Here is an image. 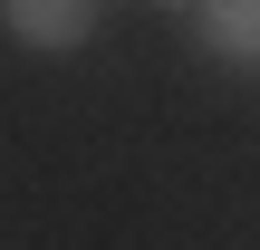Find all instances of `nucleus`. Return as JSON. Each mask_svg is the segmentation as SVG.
I'll return each mask as SVG.
<instances>
[{
    "label": "nucleus",
    "instance_id": "nucleus-3",
    "mask_svg": "<svg viewBox=\"0 0 260 250\" xmlns=\"http://www.w3.org/2000/svg\"><path fill=\"white\" fill-rule=\"evenodd\" d=\"M154 10H183V19H193V10H203V0H154Z\"/></svg>",
    "mask_w": 260,
    "mask_h": 250
},
{
    "label": "nucleus",
    "instance_id": "nucleus-1",
    "mask_svg": "<svg viewBox=\"0 0 260 250\" xmlns=\"http://www.w3.org/2000/svg\"><path fill=\"white\" fill-rule=\"evenodd\" d=\"M106 0H0V29L19 48H87Z\"/></svg>",
    "mask_w": 260,
    "mask_h": 250
},
{
    "label": "nucleus",
    "instance_id": "nucleus-2",
    "mask_svg": "<svg viewBox=\"0 0 260 250\" xmlns=\"http://www.w3.org/2000/svg\"><path fill=\"white\" fill-rule=\"evenodd\" d=\"M193 39L232 67H260V0H203L193 10Z\"/></svg>",
    "mask_w": 260,
    "mask_h": 250
}]
</instances>
